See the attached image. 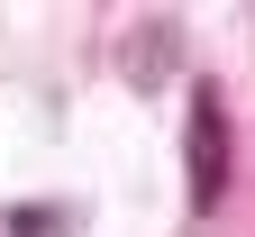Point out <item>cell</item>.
I'll return each instance as SVG.
<instances>
[{
    "instance_id": "obj_2",
    "label": "cell",
    "mask_w": 255,
    "mask_h": 237,
    "mask_svg": "<svg viewBox=\"0 0 255 237\" xmlns=\"http://www.w3.org/2000/svg\"><path fill=\"white\" fill-rule=\"evenodd\" d=\"M9 237H55V219H46V210H18V219H9Z\"/></svg>"
},
{
    "instance_id": "obj_1",
    "label": "cell",
    "mask_w": 255,
    "mask_h": 237,
    "mask_svg": "<svg viewBox=\"0 0 255 237\" xmlns=\"http://www.w3.org/2000/svg\"><path fill=\"white\" fill-rule=\"evenodd\" d=\"M228 192V110L219 91H191V210H219Z\"/></svg>"
}]
</instances>
